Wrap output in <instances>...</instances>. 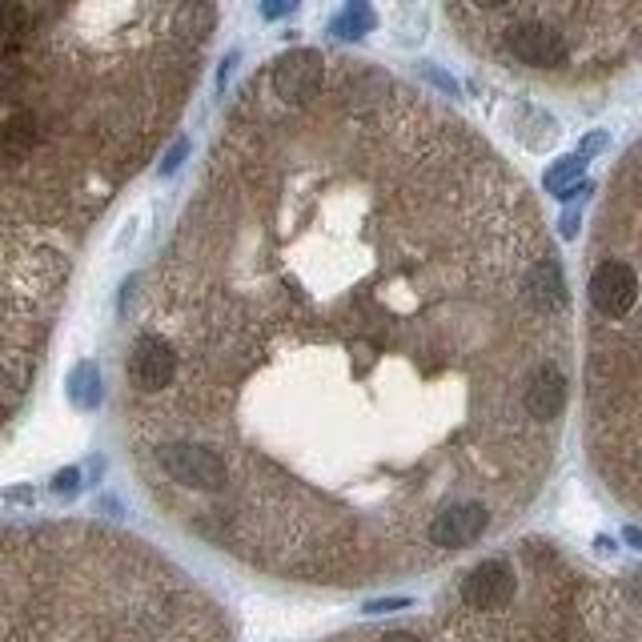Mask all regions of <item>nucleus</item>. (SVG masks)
Listing matches in <instances>:
<instances>
[{"label":"nucleus","mask_w":642,"mask_h":642,"mask_svg":"<svg viewBox=\"0 0 642 642\" xmlns=\"http://www.w3.org/2000/svg\"><path fill=\"white\" fill-rule=\"evenodd\" d=\"M518 594L502 610H470L458 602L462 614L450 618L446 626L426 630V638L430 642H618L614 630L578 602H550L546 610H518Z\"/></svg>","instance_id":"1"},{"label":"nucleus","mask_w":642,"mask_h":642,"mask_svg":"<svg viewBox=\"0 0 642 642\" xmlns=\"http://www.w3.org/2000/svg\"><path fill=\"white\" fill-rule=\"evenodd\" d=\"M157 462H161V470L173 478V482H181V486H189V490H221L225 482H229V470H225V462L213 454V450H205V446H193V442H173V446H161L157 450Z\"/></svg>","instance_id":"2"},{"label":"nucleus","mask_w":642,"mask_h":642,"mask_svg":"<svg viewBox=\"0 0 642 642\" xmlns=\"http://www.w3.org/2000/svg\"><path fill=\"white\" fill-rule=\"evenodd\" d=\"M518 570L506 558H482L458 586V602L470 610H502L518 594Z\"/></svg>","instance_id":"3"},{"label":"nucleus","mask_w":642,"mask_h":642,"mask_svg":"<svg viewBox=\"0 0 642 642\" xmlns=\"http://www.w3.org/2000/svg\"><path fill=\"white\" fill-rule=\"evenodd\" d=\"M486 530H490V510L482 502H454L442 514H434L426 538L438 550H462V546L478 542Z\"/></svg>","instance_id":"4"},{"label":"nucleus","mask_w":642,"mask_h":642,"mask_svg":"<svg viewBox=\"0 0 642 642\" xmlns=\"http://www.w3.org/2000/svg\"><path fill=\"white\" fill-rule=\"evenodd\" d=\"M321 89V53L317 49H297L277 61L273 69V93L285 105H309Z\"/></svg>","instance_id":"5"},{"label":"nucleus","mask_w":642,"mask_h":642,"mask_svg":"<svg viewBox=\"0 0 642 642\" xmlns=\"http://www.w3.org/2000/svg\"><path fill=\"white\" fill-rule=\"evenodd\" d=\"M638 297V277L626 261H602L594 273H590V305L602 313V317H622L630 313Z\"/></svg>","instance_id":"6"},{"label":"nucleus","mask_w":642,"mask_h":642,"mask_svg":"<svg viewBox=\"0 0 642 642\" xmlns=\"http://www.w3.org/2000/svg\"><path fill=\"white\" fill-rule=\"evenodd\" d=\"M506 49L518 65L526 69H554L570 57L562 33H554L550 25H518L510 37H506Z\"/></svg>","instance_id":"7"},{"label":"nucleus","mask_w":642,"mask_h":642,"mask_svg":"<svg viewBox=\"0 0 642 642\" xmlns=\"http://www.w3.org/2000/svg\"><path fill=\"white\" fill-rule=\"evenodd\" d=\"M129 374H133V382H137L141 390L157 394V390H165V386L173 382V374H177V354H173L157 334H145V338H137V346H133Z\"/></svg>","instance_id":"8"},{"label":"nucleus","mask_w":642,"mask_h":642,"mask_svg":"<svg viewBox=\"0 0 642 642\" xmlns=\"http://www.w3.org/2000/svg\"><path fill=\"white\" fill-rule=\"evenodd\" d=\"M562 406H566V378H562V370L558 366H538L534 378L526 382V410H530V418L550 422V418L562 414Z\"/></svg>","instance_id":"9"},{"label":"nucleus","mask_w":642,"mask_h":642,"mask_svg":"<svg viewBox=\"0 0 642 642\" xmlns=\"http://www.w3.org/2000/svg\"><path fill=\"white\" fill-rule=\"evenodd\" d=\"M526 293H530V301L542 309V313H558L562 305H566V281H562V269H558V261H538L534 269H530V277H526Z\"/></svg>","instance_id":"10"},{"label":"nucleus","mask_w":642,"mask_h":642,"mask_svg":"<svg viewBox=\"0 0 642 642\" xmlns=\"http://www.w3.org/2000/svg\"><path fill=\"white\" fill-rule=\"evenodd\" d=\"M69 394H73V402H77L81 410H97V402H101V374H97L93 362H85V366L73 370Z\"/></svg>","instance_id":"11"},{"label":"nucleus","mask_w":642,"mask_h":642,"mask_svg":"<svg viewBox=\"0 0 642 642\" xmlns=\"http://www.w3.org/2000/svg\"><path fill=\"white\" fill-rule=\"evenodd\" d=\"M582 169H586V157H566V161H558V165L546 173V189L562 197V193H566V181L582 177Z\"/></svg>","instance_id":"12"},{"label":"nucleus","mask_w":642,"mask_h":642,"mask_svg":"<svg viewBox=\"0 0 642 642\" xmlns=\"http://www.w3.org/2000/svg\"><path fill=\"white\" fill-rule=\"evenodd\" d=\"M370 25H374V13H370L366 5H354V9H346V13L338 17L334 29H338V37H362Z\"/></svg>","instance_id":"13"},{"label":"nucleus","mask_w":642,"mask_h":642,"mask_svg":"<svg viewBox=\"0 0 642 642\" xmlns=\"http://www.w3.org/2000/svg\"><path fill=\"white\" fill-rule=\"evenodd\" d=\"M185 153H189V141H177V145L165 153V161H161V173H177V169H181V161H185Z\"/></svg>","instance_id":"14"},{"label":"nucleus","mask_w":642,"mask_h":642,"mask_svg":"<svg viewBox=\"0 0 642 642\" xmlns=\"http://www.w3.org/2000/svg\"><path fill=\"white\" fill-rule=\"evenodd\" d=\"M77 486H81V470H61V474L53 478V490H57V494H77Z\"/></svg>","instance_id":"15"},{"label":"nucleus","mask_w":642,"mask_h":642,"mask_svg":"<svg viewBox=\"0 0 642 642\" xmlns=\"http://www.w3.org/2000/svg\"><path fill=\"white\" fill-rule=\"evenodd\" d=\"M574 229H578V217L566 213V217H562V237H574Z\"/></svg>","instance_id":"16"}]
</instances>
